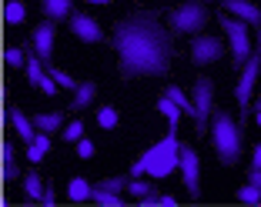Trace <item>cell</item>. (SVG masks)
Returning a JSON list of instances; mask_svg holds the SVG:
<instances>
[{"instance_id":"obj_1","label":"cell","mask_w":261,"mask_h":207,"mask_svg":"<svg viewBox=\"0 0 261 207\" xmlns=\"http://www.w3.org/2000/svg\"><path fill=\"white\" fill-rule=\"evenodd\" d=\"M111 44L117 50V70L124 80L130 77H164L171 70L174 44L171 31L161 23L158 10H138L114 23Z\"/></svg>"},{"instance_id":"obj_2","label":"cell","mask_w":261,"mask_h":207,"mask_svg":"<svg viewBox=\"0 0 261 207\" xmlns=\"http://www.w3.org/2000/svg\"><path fill=\"white\" fill-rule=\"evenodd\" d=\"M177 127H171L168 131V137L161 140V144H154L151 151H144L138 157V161L130 164V170L127 174L130 177H144V174H151V181H161V177H168V174H174L177 167H181V157H177Z\"/></svg>"},{"instance_id":"obj_3","label":"cell","mask_w":261,"mask_h":207,"mask_svg":"<svg viewBox=\"0 0 261 207\" xmlns=\"http://www.w3.org/2000/svg\"><path fill=\"white\" fill-rule=\"evenodd\" d=\"M211 144H215V157L224 167H234L245 151V127H241L231 110H215L211 114Z\"/></svg>"},{"instance_id":"obj_4","label":"cell","mask_w":261,"mask_h":207,"mask_svg":"<svg viewBox=\"0 0 261 207\" xmlns=\"http://www.w3.org/2000/svg\"><path fill=\"white\" fill-rule=\"evenodd\" d=\"M211 114H215V80L211 77H198L191 91V121L198 137L211 134Z\"/></svg>"},{"instance_id":"obj_5","label":"cell","mask_w":261,"mask_h":207,"mask_svg":"<svg viewBox=\"0 0 261 207\" xmlns=\"http://www.w3.org/2000/svg\"><path fill=\"white\" fill-rule=\"evenodd\" d=\"M261 80V27H258V47H254V54L245 61V67L238 70V87H234V100H238L241 114H248L254 104V84Z\"/></svg>"},{"instance_id":"obj_6","label":"cell","mask_w":261,"mask_h":207,"mask_svg":"<svg viewBox=\"0 0 261 207\" xmlns=\"http://www.w3.org/2000/svg\"><path fill=\"white\" fill-rule=\"evenodd\" d=\"M221 31L228 34V40H231V67L241 70V67H245V61L251 57V37H248L251 23L238 20V17H231V14H224L221 17Z\"/></svg>"},{"instance_id":"obj_7","label":"cell","mask_w":261,"mask_h":207,"mask_svg":"<svg viewBox=\"0 0 261 207\" xmlns=\"http://www.w3.org/2000/svg\"><path fill=\"white\" fill-rule=\"evenodd\" d=\"M207 20H211V14H207V7L201 4V0H185V4H181V7L171 14V31L191 37V34L204 31Z\"/></svg>"},{"instance_id":"obj_8","label":"cell","mask_w":261,"mask_h":207,"mask_svg":"<svg viewBox=\"0 0 261 207\" xmlns=\"http://www.w3.org/2000/svg\"><path fill=\"white\" fill-rule=\"evenodd\" d=\"M177 157H181V184H185V191L198 200L201 197V161H198V151L181 140V144H177Z\"/></svg>"},{"instance_id":"obj_9","label":"cell","mask_w":261,"mask_h":207,"mask_svg":"<svg viewBox=\"0 0 261 207\" xmlns=\"http://www.w3.org/2000/svg\"><path fill=\"white\" fill-rule=\"evenodd\" d=\"M224 54H228V47H224L218 37H204V34H201V37L191 40V61L198 64V67H204V64H218Z\"/></svg>"},{"instance_id":"obj_10","label":"cell","mask_w":261,"mask_h":207,"mask_svg":"<svg viewBox=\"0 0 261 207\" xmlns=\"http://www.w3.org/2000/svg\"><path fill=\"white\" fill-rule=\"evenodd\" d=\"M31 40L37 47V54L44 57V64H54V40H57V20H40L31 31Z\"/></svg>"},{"instance_id":"obj_11","label":"cell","mask_w":261,"mask_h":207,"mask_svg":"<svg viewBox=\"0 0 261 207\" xmlns=\"http://www.w3.org/2000/svg\"><path fill=\"white\" fill-rule=\"evenodd\" d=\"M70 34H74L77 40H84V44H97V40H104L100 23L94 20L91 14H84V10H74V14H70Z\"/></svg>"},{"instance_id":"obj_12","label":"cell","mask_w":261,"mask_h":207,"mask_svg":"<svg viewBox=\"0 0 261 207\" xmlns=\"http://www.w3.org/2000/svg\"><path fill=\"white\" fill-rule=\"evenodd\" d=\"M127 194L134 200H141V204H158L161 200V187L151 184V181H144V177H130V184H127Z\"/></svg>"},{"instance_id":"obj_13","label":"cell","mask_w":261,"mask_h":207,"mask_svg":"<svg viewBox=\"0 0 261 207\" xmlns=\"http://www.w3.org/2000/svg\"><path fill=\"white\" fill-rule=\"evenodd\" d=\"M7 121H10V127L17 131V137H20L23 144H34V137H37V124H34V117H23L20 107H10Z\"/></svg>"},{"instance_id":"obj_14","label":"cell","mask_w":261,"mask_h":207,"mask_svg":"<svg viewBox=\"0 0 261 207\" xmlns=\"http://www.w3.org/2000/svg\"><path fill=\"white\" fill-rule=\"evenodd\" d=\"M224 10H228L231 17H238V20L251 23V27H261V14L254 4H248V0H224Z\"/></svg>"},{"instance_id":"obj_15","label":"cell","mask_w":261,"mask_h":207,"mask_svg":"<svg viewBox=\"0 0 261 207\" xmlns=\"http://www.w3.org/2000/svg\"><path fill=\"white\" fill-rule=\"evenodd\" d=\"M94 100H97V84L94 80H81V87L70 94L67 110H87V107H94Z\"/></svg>"},{"instance_id":"obj_16","label":"cell","mask_w":261,"mask_h":207,"mask_svg":"<svg viewBox=\"0 0 261 207\" xmlns=\"http://www.w3.org/2000/svg\"><path fill=\"white\" fill-rule=\"evenodd\" d=\"M40 14L47 17V20H70V14H74V0H40Z\"/></svg>"},{"instance_id":"obj_17","label":"cell","mask_w":261,"mask_h":207,"mask_svg":"<svg viewBox=\"0 0 261 207\" xmlns=\"http://www.w3.org/2000/svg\"><path fill=\"white\" fill-rule=\"evenodd\" d=\"M34 124H37V131H47V134H61L64 131V110H40L34 114Z\"/></svg>"},{"instance_id":"obj_18","label":"cell","mask_w":261,"mask_h":207,"mask_svg":"<svg viewBox=\"0 0 261 207\" xmlns=\"http://www.w3.org/2000/svg\"><path fill=\"white\" fill-rule=\"evenodd\" d=\"M20 187H23V194H27V200H44L47 184L40 181V174H37V170H27V174L20 177Z\"/></svg>"},{"instance_id":"obj_19","label":"cell","mask_w":261,"mask_h":207,"mask_svg":"<svg viewBox=\"0 0 261 207\" xmlns=\"http://www.w3.org/2000/svg\"><path fill=\"white\" fill-rule=\"evenodd\" d=\"M4 20H7V27H20L27 20V7H23L20 0H7L4 4Z\"/></svg>"},{"instance_id":"obj_20","label":"cell","mask_w":261,"mask_h":207,"mask_svg":"<svg viewBox=\"0 0 261 207\" xmlns=\"http://www.w3.org/2000/svg\"><path fill=\"white\" fill-rule=\"evenodd\" d=\"M158 110L168 117V127H177V121H181V114H185V110L177 107V104L168 97V94H161V97H158Z\"/></svg>"},{"instance_id":"obj_21","label":"cell","mask_w":261,"mask_h":207,"mask_svg":"<svg viewBox=\"0 0 261 207\" xmlns=\"http://www.w3.org/2000/svg\"><path fill=\"white\" fill-rule=\"evenodd\" d=\"M91 191H94V184H87L84 177H74L67 184V197L74 200V204H81V200H91Z\"/></svg>"},{"instance_id":"obj_22","label":"cell","mask_w":261,"mask_h":207,"mask_svg":"<svg viewBox=\"0 0 261 207\" xmlns=\"http://www.w3.org/2000/svg\"><path fill=\"white\" fill-rule=\"evenodd\" d=\"M47 74L54 77V80H57V84L64 87V91H70V94H74L77 87H81V80H74V77H70L67 70H61V67H57V64H47Z\"/></svg>"},{"instance_id":"obj_23","label":"cell","mask_w":261,"mask_h":207,"mask_svg":"<svg viewBox=\"0 0 261 207\" xmlns=\"http://www.w3.org/2000/svg\"><path fill=\"white\" fill-rule=\"evenodd\" d=\"M4 64H7L10 70L27 67V50H23V47H7V54H4Z\"/></svg>"},{"instance_id":"obj_24","label":"cell","mask_w":261,"mask_h":207,"mask_svg":"<svg viewBox=\"0 0 261 207\" xmlns=\"http://www.w3.org/2000/svg\"><path fill=\"white\" fill-rule=\"evenodd\" d=\"M84 137V121H70V124H64V131H61V140H67V144H77V140Z\"/></svg>"},{"instance_id":"obj_25","label":"cell","mask_w":261,"mask_h":207,"mask_svg":"<svg viewBox=\"0 0 261 207\" xmlns=\"http://www.w3.org/2000/svg\"><path fill=\"white\" fill-rule=\"evenodd\" d=\"M97 127H104V131H114L117 127V110L111 107V104L97 107Z\"/></svg>"},{"instance_id":"obj_26","label":"cell","mask_w":261,"mask_h":207,"mask_svg":"<svg viewBox=\"0 0 261 207\" xmlns=\"http://www.w3.org/2000/svg\"><path fill=\"white\" fill-rule=\"evenodd\" d=\"M91 200H94V204H100V207H121V194H111V191H97V187H94V191H91Z\"/></svg>"},{"instance_id":"obj_27","label":"cell","mask_w":261,"mask_h":207,"mask_svg":"<svg viewBox=\"0 0 261 207\" xmlns=\"http://www.w3.org/2000/svg\"><path fill=\"white\" fill-rule=\"evenodd\" d=\"M238 197H241V204H261V187L251 184V181H245L241 191H238Z\"/></svg>"},{"instance_id":"obj_28","label":"cell","mask_w":261,"mask_h":207,"mask_svg":"<svg viewBox=\"0 0 261 207\" xmlns=\"http://www.w3.org/2000/svg\"><path fill=\"white\" fill-rule=\"evenodd\" d=\"M164 94H168V97L174 100V104H177L181 110H185V114H191V97H188V94H181L174 84H168V87H164Z\"/></svg>"},{"instance_id":"obj_29","label":"cell","mask_w":261,"mask_h":207,"mask_svg":"<svg viewBox=\"0 0 261 207\" xmlns=\"http://www.w3.org/2000/svg\"><path fill=\"white\" fill-rule=\"evenodd\" d=\"M4 177L7 181H17V164H14V147H4Z\"/></svg>"},{"instance_id":"obj_30","label":"cell","mask_w":261,"mask_h":207,"mask_svg":"<svg viewBox=\"0 0 261 207\" xmlns=\"http://www.w3.org/2000/svg\"><path fill=\"white\" fill-rule=\"evenodd\" d=\"M94 151H97V147H94L91 137H81V140H77V157H81V161H91Z\"/></svg>"},{"instance_id":"obj_31","label":"cell","mask_w":261,"mask_h":207,"mask_svg":"<svg viewBox=\"0 0 261 207\" xmlns=\"http://www.w3.org/2000/svg\"><path fill=\"white\" fill-rule=\"evenodd\" d=\"M50 137H54V134H47V131H37V137H34V144H37V147H40L44 154H50V147H54V140H50Z\"/></svg>"},{"instance_id":"obj_32","label":"cell","mask_w":261,"mask_h":207,"mask_svg":"<svg viewBox=\"0 0 261 207\" xmlns=\"http://www.w3.org/2000/svg\"><path fill=\"white\" fill-rule=\"evenodd\" d=\"M27 161H31V164H40V161H44V151H40L37 144H31V147H27Z\"/></svg>"},{"instance_id":"obj_33","label":"cell","mask_w":261,"mask_h":207,"mask_svg":"<svg viewBox=\"0 0 261 207\" xmlns=\"http://www.w3.org/2000/svg\"><path fill=\"white\" fill-rule=\"evenodd\" d=\"M248 181H251V184H258V187H261V167H251V170H248Z\"/></svg>"},{"instance_id":"obj_34","label":"cell","mask_w":261,"mask_h":207,"mask_svg":"<svg viewBox=\"0 0 261 207\" xmlns=\"http://www.w3.org/2000/svg\"><path fill=\"white\" fill-rule=\"evenodd\" d=\"M54 200H57V194H54V187L47 184V191H44V204H47V207H50V204H54Z\"/></svg>"},{"instance_id":"obj_35","label":"cell","mask_w":261,"mask_h":207,"mask_svg":"<svg viewBox=\"0 0 261 207\" xmlns=\"http://www.w3.org/2000/svg\"><path fill=\"white\" fill-rule=\"evenodd\" d=\"M161 207H174V194H161V200H158Z\"/></svg>"},{"instance_id":"obj_36","label":"cell","mask_w":261,"mask_h":207,"mask_svg":"<svg viewBox=\"0 0 261 207\" xmlns=\"http://www.w3.org/2000/svg\"><path fill=\"white\" fill-rule=\"evenodd\" d=\"M251 161H254V167H261V144H254V151H251Z\"/></svg>"},{"instance_id":"obj_37","label":"cell","mask_w":261,"mask_h":207,"mask_svg":"<svg viewBox=\"0 0 261 207\" xmlns=\"http://www.w3.org/2000/svg\"><path fill=\"white\" fill-rule=\"evenodd\" d=\"M251 110H261V91H258V97H254V104H251Z\"/></svg>"},{"instance_id":"obj_38","label":"cell","mask_w":261,"mask_h":207,"mask_svg":"<svg viewBox=\"0 0 261 207\" xmlns=\"http://www.w3.org/2000/svg\"><path fill=\"white\" fill-rule=\"evenodd\" d=\"M87 4H111V0H87Z\"/></svg>"},{"instance_id":"obj_39","label":"cell","mask_w":261,"mask_h":207,"mask_svg":"<svg viewBox=\"0 0 261 207\" xmlns=\"http://www.w3.org/2000/svg\"><path fill=\"white\" fill-rule=\"evenodd\" d=\"M258 127H261V110H258Z\"/></svg>"},{"instance_id":"obj_40","label":"cell","mask_w":261,"mask_h":207,"mask_svg":"<svg viewBox=\"0 0 261 207\" xmlns=\"http://www.w3.org/2000/svg\"><path fill=\"white\" fill-rule=\"evenodd\" d=\"M204 4H215V0H204Z\"/></svg>"}]
</instances>
